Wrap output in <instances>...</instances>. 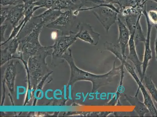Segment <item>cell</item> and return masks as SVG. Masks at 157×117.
Wrapping results in <instances>:
<instances>
[{"label": "cell", "instance_id": "30bf717a", "mask_svg": "<svg viewBox=\"0 0 157 117\" xmlns=\"http://www.w3.org/2000/svg\"><path fill=\"white\" fill-rule=\"evenodd\" d=\"M72 15V10H68L62 12L56 19L50 23L48 27L63 26L67 24L71 21Z\"/></svg>", "mask_w": 157, "mask_h": 117}, {"label": "cell", "instance_id": "277c9868", "mask_svg": "<svg viewBox=\"0 0 157 117\" xmlns=\"http://www.w3.org/2000/svg\"><path fill=\"white\" fill-rule=\"evenodd\" d=\"M141 15V13L138 16L136 14H132V15L128 16L125 19L127 26L129 28L131 34L132 33L135 34V41L136 45L138 43L145 42L146 39L140 24Z\"/></svg>", "mask_w": 157, "mask_h": 117}, {"label": "cell", "instance_id": "6da1fadb", "mask_svg": "<svg viewBox=\"0 0 157 117\" xmlns=\"http://www.w3.org/2000/svg\"><path fill=\"white\" fill-rule=\"evenodd\" d=\"M88 10H92L93 13L107 32L117 21L118 15L120 13V9L111 3H101L98 6L81 9L80 11Z\"/></svg>", "mask_w": 157, "mask_h": 117}, {"label": "cell", "instance_id": "7c38bea8", "mask_svg": "<svg viewBox=\"0 0 157 117\" xmlns=\"http://www.w3.org/2000/svg\"><path fill=\"white\" fill-rule=\"evenodd\" d=\"M78 8L74 2V0H56L55 5L52 7V9L56 10L62 11L63 10L76 9L75 8Z\"/></svg>", "mask_w": 157, "mask_h": 117}, {"label": "cell", "instance_id": "ac0fdd59", "mask_svg": "<svg viewBox=\"0 0 157 117\" xmlns=\"http://www.w3.org/2000/svg\"><path fill=\"white\" fill-rule=\"evenodd\" d=\"M155 27L156 30V36L155 41V58L157 61V25H155Z\"/></svg>", "mask_w": 157, "mask_h": 117}, {"label": "cell", "instance_id": "5bb4252c", "mask_svg": "<svg viewBox=\"0 0 157 117\" xmlns=\"http://www.w3.org/2000/svg\"><path fill=\"white\" fill-rule=\"evenodd\" d=\"M56 0H36L33 5L39 8H46L47 9L52 8Z\"/></svg>", "mask_w": 157, "mask_h": 117}, {"label": "cell", "instance_id": "7a4b0ae2", "mask_svg": "<svg viewBox=\"0 0 157 117\" xmlns=\"http://www.w3.org/2000/svg\"><path fill=\"white\" fill-rule=\"evenodd\" d=\"M119 60L121 61V65L124 66L126 70L132 77L137 84L138 89L135 95L138 96L139 91L140 90L143 96L144 103L150 113L152 116L157 117V109L153 101L152 98L142 81L138 77L136 72H135L133 67L127 61L126 58L122 57Z\"/></svg>", "mask_w": 157, "mask_h": 117}, {"label": "cell", "instance_id": "ba28073f", "mask_svg": "<svg viewBox=\"0 0 157 117\" xmlns=\"http://www.w3.org/2000/svg\"><path fill=\"white\" fill-rule=\"evenodd\" d=\"M25 10L23 2H22L15 5L10 10V12L7 21H9L13 26H15L20 20L24 16Z\"/></svg>", "mask_w": 157, "mask_h": 117}, {"label": "cell", "instance_id": "2e32d148", "mask_svg": "<svg viewBox=\"0 0 157 117\" xmlns=\"http://www.w3.org/2000/svg\"><path fill=\"white\" fill-rule=\"evenodd\" d=\"M10 10L8 8H2L1 9V22L2 25L6 21H7L8 15H9Z\"/></svg>", "mask_w": 157, "mask_h": 117}, {"label": "cell", "instance_id": "9a60e30c", "mask_svg": "<svg viewBox=\"0 0 157 117\" xmlns=\"http://www.w3.org/2000/svg\"><path fill=\"white\" fill-rule=\"evenodd\" d=\"M147 15L151 23L153 25H157V10H151L148 11Z\"/></svg>", "mask_w": 157, "mask_h": 117}, {"label": "cell", "instance_id": "5b68a950", "mask_svg": "<svg viewBox=\"0 0 157 117\" xmlns=\"http://www.w3.org/2000/svg\"><path fill=\"white\" fill-rule=\"evenodd\" d=\"M118 29V44L121 53L124 57L126 58L125 50L129 43L131 33L126 24L124 23L119 17L117 19Z\"/></svg>", "mask_w": 157, "mask_h": 117}, {"label": "cell", "instance_id": "d4e9b609", "mask_svg": "<svg viewBox=\"0 0 157 117\" xmlns=\"http://www.w3.org/2000/svg\"><path fill=\"white\" fill-rule=\"evenodd\" d=\"M156 9L157 10V7L156 8Z\"/></svg>", "mask_w": 157, "mask_h": 117}, {"label": "cell", "instance_id": "3957f363", "mask_svg": "<svg viewBox=\"0 0 157 117\" xmlns=\"http://www.w3.org/2000/svg\"><path fill=\"white\" fill-rule=\"evenodd\" d=\"M143 13L145 15L147 28L146 39H145V42L144 43L145 45V50H144L145 51H144L143 61H142V79L141 80L142 81L143 80L144 77L145 76L150 61L152 58V52L151 48L150 42L151 31H152L153 25L148 19L146 7H145V10L143 11Z\"/></svg>", "mask_w": 157, "mask_h": 117}, {"label": "cell", "instance_id": "44dd1931", "mask_svg": "<svg viewBox=\"0 0 157 117\" xmlns=\"http://www.w3.org/2000/svg\"><path fill=\"white\" fill-rule=\"evenodd\" d=\"M71 87H72V85H69V94H68V98L70 100H72V95H71V92H72V91H71Z\"/></svg>", "mask_w": 157, "mask_h": 117}, {"label": "cell", "instance_id": "9c48e42d", "mask_svg": "<svg viewBox=\"0 0 157 117\" xmlns=\"http://www.w3.org/2000/svg\"><path fill=\"white\" fill-rule=\"evenodd\" d=\"M125 100L132 105L135 106V110L140 116H145L146 114L149 112V111L144 103L141 102L138 98V96H134L125 95Z\"/></svg>", "mask_w": 157, "mask_h": 117}, {"label": "cell", "instance_id": "7402d4cb", "mask_svg": "<svg viewBox=\"0 0 157 117\" xmlns=\"http://www.w3.org/2000/svg\"><path fill=\"white\" fill-rule=\"evenodd\" d=\"M51 36H52V39H55L57 37V34L56 32H55V35H54V34L52 33V35H51Z\"/></svg>", "mask_w": 157, "mask_h": 117}, {"label": "cell", "instance_id": "cb8c5ba5", "mask_svg": "<svg viewBox=\"0 0 157 117\" xmlns=\"http://www.w3.org/2000/svg\"><path fill=\"white\" fill-rule=\"evenodd\" d=\"M151 1H154V2H155L157 3V0H151Z\"/></svg>", "mask_w": 157, "mask_h": 117}, {"label": "cell", "instance_id": "8992f818", "mask_svg": "<svg viewBox=\"0 0 157 117\" xmlns=\"http://www.w3.org/2000/svg\"><path fill=\"white\" fill-rule=\"evenodd\" d=\"M100 34L95 32L89 24H83L81 25L80 32L78 37L91 45H97L99 42Z\"/></svg>", "mask_w": 157, "mask_h": 117}, {"label": "cell", "instance_id": "603a6c76", "mask_svg": "<svg viewBox=\"0 0 157 117\" xmlns=\"http://www.w3.org/2000/svg\"><path fill=\"white\" fill-rule=\"evenodd\" d=\"M30 91L29 90V100H30Z\"/></svg>", "mask_w": 157, "mask_h": 117}, {"label": "cell", "instance_id": "e0dca14e", "mask_svg": "<svg viewBox=\"0 0 157 117\" xmlns=\"http://www.w3.org/2000/svg\"><path fill=\"white\" fill-rule=\"evenodd\" d=\"M22 0H1V5L2 6H15L22 2Z\"/></svg>", "mask_w": 157, "mask_h": 117}, {"label": "cell", "instance_id": "ffe728a7", "mask_svg": "<svg viewBox=\"0 0 157 117\" xmlns=\"http://www.w3.org/2000/svg\"><path fill=\"white\" fill-rule=\"evenodd\" d=\"M64 98L65 100H67V85H64Z\"/></svg>", "mask_w": 157, "mask_h": 117}, {"label": "cell", "instance_id": "8fae6325", "mask_svg": "<svg viewBox=\"0 0 157 117\" xmlns=\"http://www.w3.org/2000/svg\"><path fill=\"white\" fill-rule=\"evenodd\" d=\"M61 11L51 9H47L43 13L33 17L34 19L40 18V21H44L45 23L48 22H51L56 19L62 13Z\"/></svg>", "mask_w": 157, "mask_h": 117}, {"label": "cell", "instance_id": "d6986e66", "mask_svg": "<svg viewBox=\"0 0 157 117\" xmlns=\"http://www.w3.org/2000/svg\"><path fill=\"white\" fill-rule=\"evenodd\" d=\"M49 91H51V92H52V91H53V90L51 89H48V90H47L46 91H45V98H46L47 99H48V100H52L53 98V97L49 98V97H48V92H49Z\"/></svg>", "mask_w": 157, "mask_h": 117}, {"label": "cell", "instance_id": "4fadbf2b", "mask_svg": "<svg viewBox=\"0 0 157 117\" xmlns=\"http://www.w3.org/2000/svg\"><path fill=\"white\" fill-rule=\"evenodd\" d=\"M142 82L147 90L151 97L157 103V89L155 84L153 82L152 78L151 77L145 76V75Z\"/></svg>", "mask_w": 157, "mask_h": 117}, {"label": "cell", "instance_id": "52a82bcc", "mask_svg": "<svg viewBox=\"0 0 157 117\" xmlns=\"http://www.w3.org/2000/svg\"><path fill=\"white\" fill-rule=\"evenodd\" d=\"M135 34L134 33L131 34L128 46H129V53L128 56L129 59L135 66L136 72L139 75L140 80L142 78V62L140 60L136 52V48L135 41Z\"/></svg>", "mask_w": 157, "mask_h": 117}]
</instances>
